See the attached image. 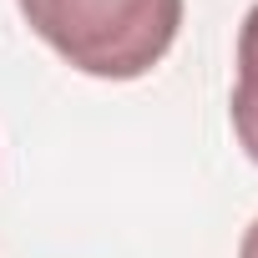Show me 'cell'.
<instances>
[{"label":"cell","instance_id":"6da1fadb","mask_svg":"<svg viewBox=\"0 0 258 258\" xmlns=\"http://www.w3.org/2000/svg\"><path fill=\"white\" fill-rule=\"evenodd\" d=\"M16 6L61 61L101 81L147 76L182 26V0H16Z\"/></svg>","mask_w":258,"mask_h":258},{"label":"cell","instance_id":"7a4b0ae2","mask_svg":"<svg viewBox=\"0 0 258 258\" xmlns=\"http://www.w3.org/2000/svg\"><path fill=\"white\" fill-rule=\"evenodd\" d=\"M228 111H233V132L243 152L258 162V6L243 16V31H238V86Z\"/></svg>","mask_w":258,"mask_h":258},{"label":"cell","instance_id":"3957f363","mask_svg":"<svg viewBox=\"0 0 258 258\" xmlns=\"http://www.w3.org/2000/svg\"><path fill=\"white\" fill-rule=\"evenodd\" d=\"M238 258H258V218L248 223V233H243V243H238Z\"/></svg>","mask_w":258,"mask_h":258}]
</instances>
